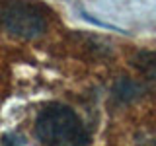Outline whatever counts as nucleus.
I'll return each instance as SVG.
<instances>
[{
  "label": "nucleus",
  "mask_w": 156,
  "mask_h": 146,
  "mask_svg": "<svg viewBox=\"0 0 156 146\" xmlns=\"http://www.w3.org/2000/svg\"><path fill=\"white\" fill-rule=\"evenodd\" d=\"M35 134L45 146H88L90 142L82 119L62 103H51L37 115Z\"/></svg>",
  "instance_id": "1"
},
{
  "label": "nucleus",
  "mask_w": 156,
  "mask_h": 146,
  "mask_svg": "<svg viewBox=\"0 0 156 146\" xmlns=\"http://www.w3.org/2000/svg\"><path fill=\"white\" fill-rule=\"evenodd\" d=\"M0 22L8 33L22 39H35L47 27L45 14L33 2L12 0L0 12Z\"/></svg>",
  "instance_id": "2"
},
{
  "label": "nucleus",
  "mask_w": 156,
  "mask_h": 146,
  "mask_svg": "<svg viewBox=\"0 0 156 146\" xmlns=\"http://www.w3.org/2000/svg\"><path fill=\"white\" fill-rule=\"evenodd\" d=\"M136 68L148 78H156V51H144L135 61Z\"/></svg>",
  "instance_id": "3"
},
{
  "label": "nucleus",
  "mask_w": 156,
  "mask_h": 146,
  "mask_svg": "<svg viewBox=\"0 0 156 146\" xmlns=\"http://www.w3.org/2000/svg\"><path fill=\"white\" fill-rule=\"evenodd\" d=\"M2 146H22V140L16 134H6L2 140Z\"/></svg>",
  "instance_id": "4"
}]
</instances>
